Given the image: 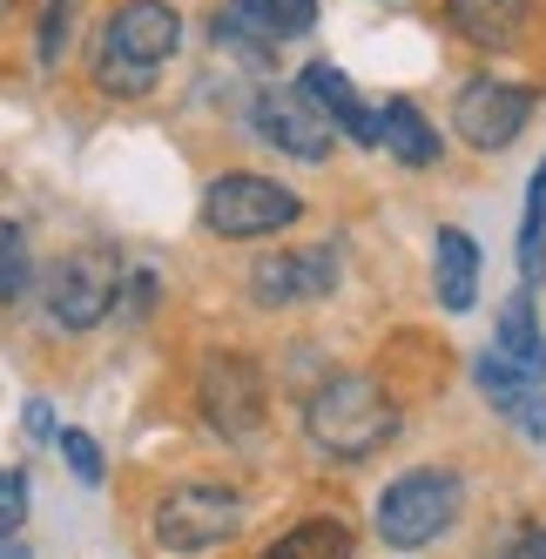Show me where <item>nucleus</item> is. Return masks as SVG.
Wrapping results in <instances>:
<instances>
[{
    "label": "nucleus",
    "instance_id": "nucleus-1",
    "mask_svg": "<svg viewBox=\"0 0 546 559\" xmlns=\"http://www.w3.org/2000/svg\"><path fill=\"white\" fill-rule=\"evenodd\" d=\"M176 48H182V21L169 0H122L95 41V88L102 95H149Z\"/></svg>",
    "mask_w": 546,
    "mask_h": 559
},
{
    "label": "nucleus",
    "instance_id": "nucleus-2",
    "mask_svg": "<svg viewBox=\"0 0 546 559\" xmlns=\"http://www.w3.org/2000/svg\"><path fill=\"white\" fill-rule=\"evenodd\" d=\"M304 431H310V445L344 459V465H358L371 452H384L399 438V405L384 397L371 378H331L310 391V405H304Z\"/></svg>",
    "mask_w": 546,
    "mask_h": 559
},
{
    "label": "nucleus",
    "instance_id": "nucleus-3",
    "mask_svg": "<svg viewBox=\"0 0 546 559\" xmlns=\"http://www.w3.org/2000/svg\"><path fill=\"white\" fill-rule=\"evenodd\" d=\"M465 506V486H459V472H439V465H418V472H399L392 486L378 492V539L384 546H432L452 519Z\"/></svg>",
    "mask_w": 546,
    "mask_h": 559
},
{
    "label": "nucleus",
    "instance_id": "nucleus-4",
    "mask_svg": "<svg viewBox=\"0 0 546 559\" xmlns=\"http://www.w3.org/2000/svg\"><path fill=\"white\" fill-rule=\"evenodd\" d=\"M304 216V203L284 189V182H270V176H250V169H237V176H216L210 189H203V223L216 229V236H277V229H290Z\"/></svg>",
    "mask_w": 546,
    "mask_h": 559
},
{
    "label": "nucleus",
    "instance_id": "nucleus-5",
    "mask_svg": "<svg viewBox=\"0 0 546 559\" xmlns=\"http://www.w3.org/2000/svg\"><path fill=\"white\" fill-rule=\"evenodd\" d=\"M244 533V499L223 486H182L155 506V539L169 552H210Z\"/></svg>",
    "mask_w": 546,
    "mask_h": 559
},
{
    "label": "nucleus",
    "instance_id": "nucleus-6",
    "mask_svg": "<svg viewBox=\"0 0 546 559\" xmlns=\"http://www.w3.org/2000/svg\"><path fill=\"white\" fill-rule=\"evenodd\" d=\"M115 297H122V263H115L108 250L61 257V263L48 270V317H55L61 331L102 324V317L115 310Z\"/></svg>",
    "mask_w": 546,
    "mask_h": 559
},
{
    "label": "nucleus",
    "instance_id": "nucleus-7",
    "mask_svg": "<svg viewBox=\"0 0 546 559\" xmlns=\"http://www.w3.org/2000/svg\"><path fill=\"white\" fill-rule=\"evenodd\" d=\"M526 115H533V95H526V88L492 82V74H473V82L459 88V102H452V129H459L465 148L499 155L506 142L526 129Z\"/></svg>",
    "mask_w": 546,
    "mask_h": 559
},
{
    "label": "nucleus",
    "instance_id": "nucleus-8",
    "mask_svg": "<svg viewBox=\"0 0 546 559\" xmlns=\"http://www.w3.org/2000/svg\"><path fill=\"white\" fill-rule=\"evenodd\" d=\"M203 418L223 438H257V425H263V378H257L250 357L216 350L203 365Z\"/></svg>",
    "mask_w": 546,
    "mask_h": 559
},
{
    "label": "nucleus",
    "instance_id": "nucleus-9",
    "mask_svg": "<svg viewBox=\"0 0 546 559\" xmlns=\"http://www.w3.org/2000/svg\"><path fill=\"white\" fill-rule=\"evenodd\" d=\"M250 122H257V135H263L270 148L297 155V163H324V155H331V122L310 108L304 88H263V95L250 102Z\"/></svg>",
    "mask_w": 546,
    "mask_h": 559
},
{
    "label": "nucleus",
    "instance_id": "nucleus-10",
    "mask_svg": "<svg viewBox=\"0 0 546 559\" xmlns=\"http://www.w3.org/2000/svg\"><path fill=\"white\" fill-rule=\"evenodd\" d=\"M337 290V243H318V250H284L257 263V297L263 304H318Z\"/></svg>",
    "mask_w": 546,
    "mask_h": 559
},
{
    "label": "nucleus",
    "instance_id": "nucleus-11",
    "mask_svg": "<svg viewBox=\"0 0 546 559\" xmlns=\"http://www.w3.org/2000/svg\"><path fill=\"white\" fill-rule=\"evenodd\" d=\"M473 378H479V391H486L526 438H546V378H533V371H520V365H506L499 350L479 357Z\"/></svg>",
    "mask_w": 546,
    "mask_h": 559
},
{
    "label": "nucleus",
    "instance_id": "nucleus-12",
    "mask_svg": "<svg viewBox=\"0 0 546 559\" xmlns=\"http://www.w3.org/2000/svg\"><path fill=\"white\" fill-rule=\"evenodd\" d=\"M297 88L310 95V108H318L331 129H344L358 148H378V108H365V102H358V88H351L331 61H310V68L297 74Z\"/></svg>",
    "mask_w": 546,
    "mask_h": 559
},
{
    "label": "nucleus",
    "instance_id": "nucleus-13",
    "mask_svg": "<svg viewBox=\"0 0 546 559\" xmlns=\"http://www.w3.org/2000/svg\"><path fill=\"white\" fill-rule=\"evenodd\" d=\"M526 14H533V0H446L452 34H459V41H473V48H486V55L520 48Z\"/></svg>",
    "mask_w": 546,
    "mask_h": 559
},
{
    "label": "nucleus",
    "instance_id": "nucleus-14",
    "mask_svg": "<svg viewBox=\"0 0 546 559\" xmlns=\"http://www.w3.org/2000/svg\"><path fill=\"white\" fill-rule=\"evenodd\" d=\"M432 284L446 310H473L479 304V243L465 229H439V250H432Z\"/></svg>",
    "mask_w": 546,
    "mask_h": 559
},
{
    "label": "nucleus",
    "instance_id": "nucleus-15",
    "mask_svg": "<svg viewBox=\"0 0 546 559\" xmlns=\"http://www.w3.org/2000/svg\"><path fill=\"white\" fill-rule=\"evenodd\" d=\"M378 148H392L405 169H432L439 163V135L418 115V102H384L378 108Z\"/></svg>",
    "mask_w": 546,
    "mask_h": 559
},
{
    "label": "nucleus",
    "instance_id": "nucleus-16",
    "mask_svg": "<svg viewBox=\"0 0 546 559\" xmlns=\"http://www.w3.org/2000/svg\"><path fill=\"white\" fill-rule=\"evenodd\" d=\"M492 350L506 357V365H520V371L546 378V331H539L533 297H513V304L499 310V337H492Z\"/></svg>",
    "mask_w": 546,
    "mask_h": 559
},
{
    "label": "nucleus",
    "instance_id": "nucleus-17",
    "mask_svg": "<svg viewBox=\"0 0 546 559\" xmlns=\"http://www.w3.org/2000/svg\"><path fill=\"white\" fill-rule=\"evenodd\" d=\"M229 14L257 27L263 41H290V34L318 27V0H229Z\"/></svg>",
    "mask_w": 546,
    "mask_h": 559
},
{
    "label": "nucleus",
    "instance_id": "nucleus-18",
    "mask_svg": "<svg viewBox=\"0 0 546 559\" xmlns=\"http://www.w3.org/2000/svg\"><path fill=\"white\" fill-rule=\"evenodd\" d=\"M263 559H351V533L337 519H304L277 546H263Z\"/></svg>",
    "mask_w": 546,
    "mask_h": 559
},
{
    "label": "nucleus",
    "instance_id": "nucleus-19",
    "mask_svg": "<svg viewBox=\"0 0 546 559\" xmlns=\"http://www.w3.org/2000/svg\"><path fill=\"white\" fill-rule=\"evenodd\" d=\"M520 270L539 276L546 270V163L533 176V195H526V223H520Z\"/></svg>",
    "mask_w": 546,
    "mask_h": 559
},
{
    "label": "nucleus",
    "instance_id": "nucleus-20",
    "mask_svg": "<svg viewBox=\"0 0 546 559\" xmlns=\"http://www.w3.org/2000/svg\"><path fill=\"white\" fill-rule=\"evenodd\" d=\"M21 290H27V236L0 223V304H14Z\"/></svg>",
    "mask_w": 546,
    "mask_h": 559
},
{
    "label": "nucleus",
    "instance_id": "nucleus-21",
    "mask_svg": "<svg viewBox=\"0 0 546 559\" xmlns=\"http://www.w3.org/2000/svg\"><path fill=\"white\" fill-rule=\"evenodd\" d=\"M82 14V0H48V14H41V61L55 68L61 48H68V21Z\"/></svg>",
    "mask_w": 546,
    "mask_h": 559
},
{
    "label": "nucleus",
    "instance_id": "nucleus-22",
    "mask_svg": "<svg viewBox=\"0 0 546 559\" xmlns=\"http://www.w3.org/2000/svg\"><path fill=\"white\" fill-rule=\"evenodd\" d=\"M61 459H68V472L82 478V486H102V452H95L88 431H61Z\"/></svg>",
    "mask_w": 546,
    "mask_h": 559
},
{
    "label": "nucleus",
    "instance_id": "nucleus-23",
    "mask_svg": "<svg viewBox=\"0 0 546 559\" xmlns=\"http://www.w3.org/2000/svg\"><path fill=\"white\" fill-rule=\"evenodd\" d=\"M21 512H27V472H0V539L21 533Z\"/></svg>",
    "mask_w": 546,
    "mask_h": 559
},
{
    "label": "nucleus",
    "instance_id": "nucleus-24",
    "mask_svg": "<svg viewBox=\"0 0 546 559\" xmlns=\"http://www.w3.org/2000/svg\"><path fill=\"white\" fill-rule=\"evenodd\" d=\"M499 559H546V526H526L520 539H506Z\"/></svg>",
    "mask_w": 546,
    "mask_h": 559
},
{
    "label": "nucleus",
    "instance_id": "nucleus-25",
    "mask_svg": "<svg viewBox=\"0 0 546 559\" xmlns=\"http://www.w3.org/2000/svg\"><path fill=\"white\" fill-rule=\"evenodd\" d=\"M27 431H34V438H48V431H55V418H48V405H27Z\"/></svg>",
    "mask_w": 546,
    "mask_h": 559
},
{
    "label": "nucleus",
    "instance_id": "nucleus-26",
    "mask_svg": "<svg viewBox=\"0 0 546 559\" xmlns=\"http://www.w3.org/2000/svg\"><path fill=\"white\" fill-rule=\"evenodd\" d=\"M0 559H27V546H21V539L8 533V539H0Z\"/></svg>",
    "mask_w": 546,
    "mask_h": 559
},
{
    "label": "nucleus",
    "instance_id": "nucleus-27",
    "mask_svg": "<svg viewBox=\"0 0 546 559\" xmlns=\"http://www.w3.org/2000/svg\"><path fill=\"white\" fill-rule=\"evenodd\" d=\"M8 14H14V0H0V21H8Z\"/></svg>",
    "mask_w": 546,
    "mask_h": 559
}]
</instances>
